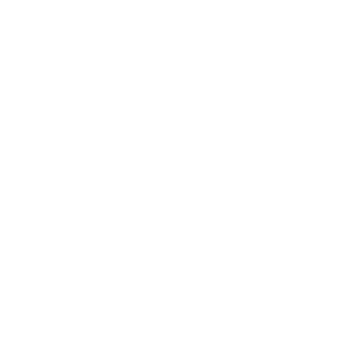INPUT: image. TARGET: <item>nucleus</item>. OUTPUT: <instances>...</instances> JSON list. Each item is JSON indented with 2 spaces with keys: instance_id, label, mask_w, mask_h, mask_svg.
I'll use <instances>...</instances> for the list:
<instances>
[]
</instances>
